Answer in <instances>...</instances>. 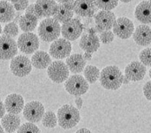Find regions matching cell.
<instances>
[{"mask_svg": "<svg viewBox=\"0 0 151 133\" xmlns=\"http://www.w3.org/2000/svg\"><path fill=\"white\" fill-rule=\"evenodd\" d=\"M123 74L116 66H107L100 72L99 81L104 89L116 91L123 84Z\"/></svg>", "mask_w": 151, "mask_h": 133, "instance_id": "obj_1", "label": "cell"}, {"mask_svg": "<svg viewBox=\"0 0 151 133\" xmlns=\"http://www.w3.org/2000/svg\"><path fill=\"white\" fill-rule=\"evenodd\" d=\"M58 124L63 129H71L80 121L81 116L79 110L74 106L65 104L58 109Z\"/></svg>", "mask_w": 151, "mask_h": 133, "instance_id": "obj_2", "label": "cell"}, {"mask_svg": "<svg viewBox=\"0 0 151 133\" xmlns=\"http://www.w3.org/2000/svg\"><path fill=\"white\" fill-rule=\"evenodd\" d=\"M61 33L60 22L54 18H47L38 27V35L44 42H53L58 39Z\"/></svg>", "mask_w": 151, "mask_h": 133, "instance_id": "obj_3", "label": "cell"}, {"mask_svg": "<svg viewBox=\"0 0 151 133\" xmlns=\"http://www.w3.org/2000/svg\"><path fill=\"white\" fill-rule=\"evenodd\" d=\"M65 88L70 95L80 97L88 92L89 84L85 78L78 74H75L68 78L65 83Z\"/></svg>", "mask_w": 151, "mask_h": 133, "instance_id": "obj_4", "label": "cell"}, {"mask_svg": "<svg viewBox=\"0 0 151 133\" xmlns=\"http://www.w3.org/2000/svg\"><path fill=\"white\" fill-rule=\"evenodd\" d=\"M48 78L55 83L61 84L68 79L70 70L65 63L61 61H55L50 64L47 70Z\"/></svg>", "mask_w": 151, "mask_h": 133, "instance_id": "obj_5", "label": "cell"}, {"mask_svg": "<svg viewBox=\"0 0 151 133\" xmlns=\"http://www.w3.org/2000/svg\"><path fill=\"white\" fill-rule=\"evenodd\" d=\"M18 49L25 54H32L39 48L38 37L32 33H22L17 41Z\"/></svg>", "mask_w": 151, "mask_h": 133, "instance_id": "obj_6", "label": "cell"}, {"mask_svg": "<svg viewBox=\"0 0 151 133\" xmlns=\"http://www.w3.org/2000/svg\"><path fill=\"white\" fill-rule=\"evenodd\" d=\"M45 113L44 106L40 102L32 101L25 105L23 115L30 123H37L41 121Z\"/></svg>", "mask_w": 151, "mask_h": 133, "instance_id": "obj_7", "label": "cell"}, {"mask_svg": "<svg viewBox=\"0 0 151 133\" xmlns=\"http://www.w3.org/2000/svg\"><path fill=\"white\" fill-rule=\"evenodd\" d=\"M32 64L29 58L24 56H17L11 60L10 70L17 77H26L32 72Z\"/></svg>", "mask_w": 151, "mask_h": 133, "instance_id": "obj_8", "label": "cell"}, {"mask_svg": "<svg viewBox=\"0 0 151 133\" xmlns=\"http://www.w3.org/2000/svg\"><path fill=\"white\" fill-rule=\"evenodd\" d=\"M83 26L78 19L73 18L70 21L64 23L61 27L63 38L68 41H74L77 39L83 33Z\"/></svg>", "mask_w": 151, "mask_h": 133, "instance_id": "obj_9", "label": "cell"}, {"mask_svg": "<svg viewBox=\"0 0 151 133\" xmlns=\"http://www.w3.org/2000/svg\"><path fill=\"white\" fill-rule=\"evenodd\" d=\"M18 45L13 38L7 35L0 36V60H9L15 57Z\"/></svg>", "mask_w": 151, "mask_h": 133, "instance_id": "obj_10", "label": "cell"}, {"mask_svg": "<svg viewBox=\"0 0 151 133\" xmlns=\"http://www.w3.org/2000/svg\"><path fill=\"white\" fill-rule=\"evenodd\" d=\"M71 52V44L65 39H58L51 44L49 54L55 59H64L70 56Z\"/></svg>", "mask_w": 151, "mask_h": 133, "instance_id": "obj_11", "label": "cell"}, {"mask_svg": "<svg viewBox=\"0 0 151 133\" xmlns=\"http://www.w3.org/2000/svg\"><path fill=\"white\" fill-rule=\"evenodd\" d=\"M113 33L122 39H129L134 33V24L127 17H120L114 24Z\"/></svg>", "mask_w": 151, "mask_h": 133, "instance_id": "obj_12", "label": "cell"}, {"mask_svg": "<svg viewBox=\"0 0 151 133\" xmlns=\"http://www.w3.org/2000/svg\"><path fill=\"white\" fill-rule=\"evenodd\" d=\"M146 74V68L143 63L134 61L129 63L125 68V77L130 81H140Z\"/></svg>", "mask_w": 151, "mask_h": 133, "instance_id": "obj_13", "label": "cell"}, {"mask_svg": "<svg viewBox=\"0 0 151 133\" xmlns=\"http://www.w3.org/2000/svg\"><path fill=\"white\" fill-rule=\"evenodd\" d=\"M24 104H25V102L22 96L19 94H15V93L9 95L4 101V106H5L6 111L9 113L16 114V115L20 113L22 110H24V108H25Z\"/></svg>", "mask_w": 151, "mask_h": 133, "instance_id": "obj_14", "label": "cell"}, {"mask_svg": "<svg viewBox=\"0 0 151 133\" xmlns=\"http://www.w3.org/2000/svg\"><path fill=\"white\" fill-rule=\"evenodd\" d=\"M116 21V17L111 11L101 10L95 15V23L97 27L103 31H110L114 27Z\"/></svg>", "mask_w": 151, "mask_h": 133, "instance_id": "obj_15", "label": "cell"}, {"mask_svg": "<svg viewBox=\"0 0 151 133\" xmlns=\"http://www.w3.org/2000/svg\"><path fill=\"white\" fill-rule=\"evenodd\" d=\"M79 45L85 52L92 54L100 47V40L95 33H85L81 38Z\"/></svg>", "mask_w": 151, "mask_h": 133, "instance_id": "obj_16", "label": "cell"}, {"mask_svg": "<svg viewBox=\"0 0 151 133\" xmlns=\"http://www.w3.org/2000/svg\"><path fill=\"white\" fill-rule=\"evenodd\" d=\"M96 9L94 1L79 0L75 1L73 10L77 15L83 17H92L95 13Z\"/></svg>", "mask_w": 151, "mask_h": 133, "instance_id": "obj_17", "label": "cell"}, {"mask_svg": "<svg viewBox=\"0 0 151 133\" xmlns=\"http://www.w3.org/2000/svg\"><path fill=\"white\" fill-rule=\"evenodd\" d=\"M132 37L138 45L147 46L151 44V28L147 25H140L135 29Z\"/></svg>", "mask_w": 151, "mask_h": 133, "instance_id": "obj_18", "label": "cell"}, {"mask_svg": "<svg viewBox=\"0 0 151 133\" xmlns=\"http://www.w3.org/2000/svg\"><path fill=\"white\" fill-rule=\"evenodd\" d=\"M57 3L52 0H44V1H37L35 4V9L37 15L40 17H48L54 16L55 9L57 7Z\"/></svg>", "mask_w": 151, "mask_h": 133, "instance_id": "obj_19", "label": "cell"}, {"mask_svg": "<svg viewBox=\"0 0 151 133\" xmlns=\"http://www.w3.org/2000/svg\"><path fill=\"white\" fill-rule=\"evenodd\" d=\"M135 17L144 25L151 23L150 1H143L137 5L135 9Z\"/></svg>", "mask_w": 151, "mask_h": 133, "instance_id": "obj_20", "label": "cell"}, {"mask_svg": "<svg viewBox=\"0 0 151 133\" xmlns=\"http://www.w3.org/2000/svg\"><path fill=\"white\" fill-rule=\"evenodd\" d=\"M65 64L69 70L73 73H79L86 68V61L81 54H73L66 58Z\"/></svg>", "mask_w": 151, "mask_h": 133, "instance_id": "obj_21", "label": "cell"}, {"mask_svg": "<svg viewBox=\"0 0 151 133\" xmlns=\"http://www.w3.org/2000/svg\"><path fill=\"white\" fill-rule=\"evenodd\" d=\"M1 125L3 128L9 133L14 132L16 130H18L21 126V119L18 115L8 113L5 114L1 121Z\"/></svg>", "mask_w": 151, "mask_h": 133, "instance_id": "obj_22", "label": "cell"}, {"mask_svg": "<svg viewBox=\"0 0 151 133\" xmlns=\"http://www.w3.org/2000/svg\"><path fill=\"white\" fill-rule=\"evenodd\" d=\"M32 64L37 69L47 68L52 63L51 58L47 52L45 51H37L32 56Z\"/></svg>", "mask_w": 151, "mask_h": 133, "instance_id": "obj_23", "label": "cell"}, {"mask_svg": "<svg viewBox=\"0 0 151 133\" xmlns=\"http://www.w3.org/2000/svg\"><path fill=\"white\" fill-rule=\"evenodd\" d=\"M73 15H74L73 10H71L70 9L63 4H58L54 15V19L58 22H62L64 24L73 19Z\"/></svg>", "mask_w": 151, "mask_h": 133, "instance_id": "obj_24", "label": "cell"}, {"mask_svg": "<svg viewBox=\"0 0 151 133\" xmlns=\"http://www.w3.org/2000/svg\"><path fill=\"white\" fill-rule=\"evenodd\" d=\"M14 8L7 1H0V22H9L14 19Z\"/></svg>", "mask_w": 151, "mask_h": 133, "instance_id": "obj_25", "label": "cell"}, {"mask_svg": "<svg viewBox=\"0 0 151 133\" xmlns=\"http://www.w3.org/2000/svg\"><path fill=\"white\" fill-rule=\"evenodd\" d=\"M37 18L32 15L25 14L21 15V19L19 21V26L22 31L25 33H31L33 31L37 26Z\"/></svg>", "mask_w": 151, "mask_h": 133, "instance_id": "obj_26", "label": "cell"}, {"mask_svg": "<svg viewBox=\"0 0 151 133\" xmlns=\"http://www.w3.org/2000/svg\"><path fill=\"white\" fill-rule=\"evenodd\" d=\"M84 77L90 84H94L100 77L99 69L93 65H88L84 69Z\"/></svg>", "mask_w": 151, "mask_h": 133, "instance_id": "obj_27", "label": "cell"}, {"mask_svg": "<svg viewBox=\"0 0 151 133\" xmlns=\"http://www.w3.org/2000/svg\"><path fill=\"white\" fill-rule=\"evenodd\" d=\"M58 123L56 114L52 111H47L42 117V125L47 128H55Z\"/></svg>", "mask_w": 151, "mask_h": 133, "instance_id": "obj_28", "label": "cell"}, {"mask_svg": "<svg viewBox=\"0 0 151 133\" xmlns=\"http://www.w3.org/2000/svg\"><path fill=\"white\" fill-rule=\"evenodd\" d=\"M94 4L96 8L101 9L104 11H111V9H115L118 5V1L116 0H110V1H94Z\"/></svg>", "mask_w": 151, "mask_h": 133, "instance_id": "obj_29", "label": "cell"}, {"mask_svg": "<svg viewBox=\"0 0 151 133\" xmlns=\"http://www.w3.org/2000/svg\"><path fill=\"white\" fill-rule=\"evenodd\" d=\"M17 133H41V131L33 123L27 122L20 126Z\"/></svg>", "mask_w": 151, "mask_h": 133, "instance_id": "obj_30", "label": "cell"}, {"mask_svg": "<svg viewBox=\"0 0 151 133\" xmlns=\"http://www.w3.org/2000/svg\"><path fill=\"white\" fill-rule=\"evenodd\" d=\"M4 35H7L11 38L17 36L19 33L18 25L14 22H9L4 28Z\"/></svg>", "mask_w": 151, "mask_h": 133, "instance_id": "obj_31", "label": "cell"}, {"mask_svg": "<svg viewBox=\"0 0 151 133\" xmlns=\"http://www.w3.org/2000/svg\"><path fill=\"white\" fill-rule=\"evenodd\" d=\"M139 59L144 66L151 67V48L143 49L139 54Z\"/></svg>", "mask_w": 151, "mask_h": 133, "instance_id": "obj_32", "label": "cell"}, {"mask_svg": "<svg viewBox=\"0 0 151 133\" xmlns=\"http://www.w3.org/2000/svg\"><path fill=\"white\" fill-rule=\"evenodd\" d=\"M115 39V34L111 31H104L99 35V40L104 44H110Z\"/></svg>", "mask_w": 151, "mask_h": 133, "instance_id": "obj_33", "label": "cell"}, {"mask_svg": "<svg viewBox=\"0 0 151 133\" xmlns=\"http://www.w3.org/2000/svg\"><path fill=\"white\" fill-rule=\"evenodd\" d=\"M11 4L13 5L14 9L18 10V11H21L24 9H27L28 7V1L25 0V1H11Z\"/></svg>", "mask_w": 151, "mask_h": 133, "instance_id": "obj_34", "label": "cell"}, {"mask_svg": "<svg viewBox=\"0 0 151 133\" xmlns=\"http://www.w3.org/2000/svg\"><path fill=\"white\" fill-rule=\"evenodd\" d=\"M144 95L149 101H151V80L144 84Z\"/></svg>", "mask_w": 151, "mask_h": 133, "instance_id": "obj_35", "label": "cell"}, {"mask_svg": "<svg viewBox=\"0 0 151 133\" xmlns=\"http://www.w3.org/2000/svg\"><path fill=\"white\" fill-rule=\"evenodd\" d=\"M26 14L27 15H32L33 16H36L37 19H40L41 17L37 15V11H36V9H35V4H30L27 7V9H26Z\"/></svg>", "mask_w": 151, "mask_h": 133, "instance_id": "obj_36", "label": "cell"}, {"mask_svg": "<svg viewBox=\"0 0 151 133\" xmlns=\"http://www.w3.org/2000/svg\"><path fill=\"white\" fill-rule=\"evenodd\" d=\"M59 3L58 4H63L65 6H66L69 9H70L71 10H73V8H74V3L75 1H58Z\"/></svg>", "mask_w": 151, "mask_h": 133, "instance_id": "obj_37", "label": "cell"}, {"mask_svg": "<svg viewBox=\"0 0 151 133\" xmlns=\"http://www.w3.org/2000/svg\"><path fill=\"white\" fill-rule=\"evenodd\" d=\"M5 111H6V109H5V106H4V103H3V102L0 100V119H2L5 114Z\"/></svg>", "mask_w": 151, "mask_h": 133, "instance_id": "obj_38", "label": "cell"}, {"mask_svg": "<svg viewBox=\"0 0 151 133\" xmlns=\"http://www.w3.org/2000/svg\"><path fill=\"white\" fill-rule=\"evenodd\" d=\"M75 103L76 104V108L77 109H81L83 108V100L82 97H77L76 98L75 100Z\"/></svg>", "mask_w": 151, "mask_h": 133, "instance_id": "obj_39", "label": "cell"}, {"mask_svg": "<svg viewBox=\"0 0 151 133\" xmlns=\"http://www.w3.org/2000/svg\"><path fill=\"white\" fill-rule=\"evenodd\" d=\"M75 133H93L90 130L87 129V128H81L78 131H76Z\"/></svg>", "mask_w": 151, "mask_h": 133, "instance_id": "obj_40", "label": "cell"}, {"mask_svg": "<svg viewBox=\"0 0 151 133\" xmlns=\"http://www.w3.org/2000/svg\"><path fill=\"white\" fill-rule=\"evenodd\" d=\"M83 58L85 59V61H90L92 59V54L91 53H88V52H85L84 55H83Z\"/></svg>", "mask_w": 151, "mask_h": 133, "instance_id": "obj_41", "label": "cell"}, {"mask_svg": "<svg viewBox=\"0 0 151 133\" xmlns=\"http://www.w3.org/2000/svg\"><path fill=\"white\" fill-rule=\"evenodd\" d=\"M130 82V80L127 78H126V77H124L123 78V84H127L128 83Z\"/></svg>", "mask_w": 151, "mask_h": 133, "instance_id": "obj_42", "label": "cell"}, {"mask_svg": "<svg viewBox=\"0 0 151 133\" xmlns=\"http://www.w3.org/2000/svg\"><path fill=\"white\" fill-rule=\"evenodd\" d=\"M0 133H4V128H3V126H2L1 124H0Z\"/></svg>", "mask_w": 151, "mask_h": 133, "instance_id": "obj_43", "label": "cell"}, {"mask_svg": "<svg viewBox=\"0 0 151 133\" xmlns=\"http://www.w3.org/2000/svg\"><path fill=\"white\" fill-rule=\"evenodd\" d=\"M122 2H123V3H129V2H131V1H129V0H125V1H122Z\"/></svg>", "mask_w": 151, "mask_h": 133, "instance_id": "obj_44", "label": "cell"}, {"mask_svg": "<svg viewBox=\"0 0 151 133\" xmlns=\"http://www.w3.org/2000/svg\"><path fill=\"white\" fill-rule=\"evenodd\" d=\"M1 33H2V27H1V25H0V34H1Z\"/></svg>", "mask_w": 151, "mask_h": 133, "instance_id": "obj_45", "label": "cell"}, {"mask_svg": "<svg viewBox=\"0 0 151 133\" xmlns=\"http://www.w3.org/2000/svg\"><path fill=\"white\" fill-rule=\"evenodd\" d=\"M150 77L151 78V68H150Z\"/></svg>", "mask_w": 151, "mask_h": 133, "instance_id": "obj_46", "label": "cell"}]
</instances>
